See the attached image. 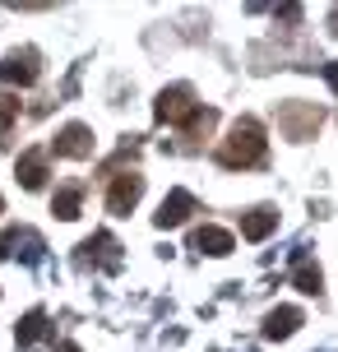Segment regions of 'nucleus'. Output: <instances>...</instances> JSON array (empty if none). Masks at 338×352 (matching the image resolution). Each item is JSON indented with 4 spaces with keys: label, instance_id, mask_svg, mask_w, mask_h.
<instances>
[{
    "label": "nucleus",
    "instance_id": "nucleus-1",
    "mask_svg": "<svg viewBox=\"0 0 338 352\" xmlns=\"http://www.w3.org/2000/svg\"><path fill=\"white\" fill-rule=\"evenodd\" d=\"M269 158V140H264V125L255 116H241V121L227 125V135L218 140L214 162L227 167V172H246V167H264Z\"/></svg>",
    "mask_w": 338,
    "mask_h": 352
},
{
    "label": "nucleus",
    "instance_id": "nucleus-2",
    "mask_svg": "<svg viewBox=\"0 0 338 352\" xmlns=\"http://www.w3.org/2000/svg\"><path fill=\"white\" fill-rule=\"evenodd\" d=\"M273 125L283 130V140H297V144H302V140H311V135L324 125V111L315 102H297V98H292V102H278V107H273Z\"/></svg>",
    "mask_w": 338,
    "mask_h": 352
},
{
    "label": "nucleus",
    "instance_id": "nucleus-3",
    "mask_svg": "<svg viewBox=\"0 0 338 352\" xmlns=\"http://www.w3.org/2000/svg\"><path fill=\"white\" fill-rule=\"evenodd\" d=\"M102 181H107V195H102L107 213H130L144 199V172H139V167H130V172H111V176H102Z\"/></svg>",
    "mask_w": 338,
    "mask_h": 352
},
{
    "label": "nucleus",
    "instance_id": "nucleus-4",
    "mask_svg": "<svg viewBox=\"0 0 338 352\" xmlns=\"http://www.w3.org/2000/svg\"><path fill=\"white\" fill-rule=\"evenodd\" d=\"M199 111V102H195V88L190 84H172V88H162L158 93V102H153V116H158L162 125H185L190 116Z\"/></svg>",
    "mask_w": 338,
    "mask_h": 352
},
{
    "label": "nucleus",
    "instance_id": "nucleus-5",
    "mask_svg": "<svg viewBox=\"0 0 338 352\" xmlns=\"http://www.w3.org/2000/svg\"><path fill=\"white\" fill-rule=\"evenodd\" d=\"M52 153H56V158H74V162L93 158V130H89V125H79V121H70L52 140Z\"/></svg>",
    "mask_w": 338,
    "mask_h": 352
},
{
    "label": "nucleus",
    "instance_id": "nucleus-6",
    "mask_svg": "<svg viewBox=\"0 0 338 352\" xmlns=\"http://www.w3.org/2000/svg\"><path fill=\"white\" fill-rule=\"evenodd\" d=\"M42 250H47V241L37 236L33 228H10L5 232V241H0V255H10V260H42Z\"/></svg>",
    "mask_w": 338,
    "mask_h": 352
},
{
    "label": "nucleus",
    "instance_id": "nucleus-7",
    "mask_svg": "<svg viewBox=\"0 0 338 352\" xmlns=\"http://www.w3.org/2000/svg\"><path fill=\"white\" fill-rule=\"evenodd\" d=\"M79 264H84V269H93V264H102V269H116V264H121V246H116V236H107V232L89 236V241L79 246Z\"/></svg>",
    "mask_w": 338,
    "mask_h": 352
},
{
    "label": "nucleus",
    "instance_id": "nucleus-8",
    "mask_svg": "<svg viewBox=\"0 0 338 352\" xmlns=\"http://www.w3.org/2000/svg\"><path fill=\"white\" fill-rule=\"evenodd\" d=\"M190 213H195V195H190V190H172L167 199H162V209L153 213V223L167 232V228H181Z\"/></svg>",
    "mask_w": 338,
    "mask_h": 352
},
{
    "label": "nucleus",
    "instance_id": "nucleus-9",
    "mask_svg": "<svg viewBox=\"0 0 338 352\" xmlns=\"http://www.w3.org/2000/svg\"><path fill=\"white\" fill-rule=\"evenodd\" d=\"M273 228H278V209H269V204L241 213V236H246V241H264Z\"/></svg>",
    "mask_w": 338,
    "mask_h": 352
},
{
    "label": "nucleus",
    "instance_id": "nucleus-10",
    "mask_svg": "<svg viewBox=\"0 0 338 352\" xmlns=\"http://www.w3.org/2000/svg\"><path fill=\"white\" fill-rule=\"evenodd\" d=\"M302 311L297 306H278V311H269L264 316V338H292L297 329H302Z\"/></svg>",
    "mask_w": 338,
    "mask_h": 352
},
{
    "label": "nucleus",
    "instance_id": "nucleus-11",
    "mask_svg": "<svg viewBox=\"0 0 338 352\" xmlns=\"http://www.w3.org/2000/svg\"><path fill=\"white\" fill-rule=\"evenodd\" d=\"M19 181H23V190H42L47 186V148H28L19 158Z\"/></svg>",
    "mask_w": 338,
    "mask_h": 352
},
{
    "label": "nucleus",
    "instance_id": "nucleus-12",
    "mask_svg": "<svg viewBox=\"0 0 338 352\" xmlns=\"http://www.w3.org/2000/svg\"><path fill=\"white\" fill-rule=\"evenodd\" d=\"M0 79H10V84H33L37 79V52L5 56V60H0Z\"/></svg>",
    "mask_w": 338,
    "mask_h": 352
},
{
    "label": "nucleus",
    "instance_id": "nucleus-13",
    "mask_svg": "<svg viewBox=\"0 0 338 352\" xmlns=\"http://www.w3.org/2000/svg\"><path fill=\"white\" fill-rule=\"evenodd\" d=\"M232 232L218 228V223H204V228L195 232V250H204V255H232Z\"/></svg>",
    "mask_w": 338,
    "mask_h": 352
},
{
    "label": "nucleus",
    "instance_id": "nucleus-14",
    "mask_svg": "<svg viewBox=\"0 0 338 352\" xmlns=\"http://www.w3.org/2000/svg\"><path fill=\"white\" fill-rule=\"evenodd\" d=\"M214 125H218V111H214V107H199L195 116L181 125V140H185V148H195L199 140H209V130H214Z\"/></svg>",
    "mask_w": 338,
    "mask_h": 352
},
{
    "label": "nucleus",
    "instance_id": "nucleus-15",
    "mask_svg": "<svg viewBox=\"0 0 338 352\" xmlns=\"http://www.w3.org/2000/svg\"><path fill=\"white\" fill-rule=\"evenodd\" d=\"M79 204H84V186H60V190L52 195V209H56V218H79Z\"/></svg>",
    "mask_w": 338,
    "mask_h": 352
},
{
    "label": "nucleus",
    "instance_id": "nucleus-16",
    "mask_svg": "<svg viewBox=\"0 0 338 352\" xmlns=\"http://www.w3.org/2000/svg\"><path fill=\"white\" fill-rule=\"evenodd\" d=\"M19 111H23V102H19V93H10V88H0V148L10 144V130H14Z\"/></svg>",
    "mask_w": 338,
    "mask_h": 352
},
{
    "label": "nucleus",
    "instance_id": "nucleus-17",
    "mask_svg": "<svg viewBox=\"0 0 338 352\" xmlns=\"http://www.w3.org/2000/svg\"><path fill=\"white\" fill-rule=\"evenodd\" d=\"M292 283H297L302 292H311V297H320V287H324V274H320V264H311V260H297V269H292Z\"/></svg>",
    "mask_w": 338,
    "mask_h": 352
},
{
    "label": "nucleus",
    "instance_id": "nucleus-18",
    "mask_svg": "<svg viewBox=\"0 0 338 352\" xmlns=\"http://www.w3.org/2000/svg\"><path fill=\"white\" fill-rule=\"evenodd\" d=\"M52 329H47V316L42 311H28L23 316V324H19V348H33L37 338H47Z\"/></svg>",
    "mask_w": 338,
    "mask_h": 352
},
{
    "label": "nucleus",
    "instance_id": "nucleus-19",
    "mask_svg": "<svg viewBox=\"0 0 338 352\" xmlns=\"http://www.w3.org/2000/svg\"><path fill=\"white\" fill-rule=\"evenodd\" d=\"M324 74H329V84L338 88V60H334V65H329V70H324Z\"/></svg>",
    "mask_w": 338,
    "mask_h": 352
},
{
    "label": "nucleus",
    "instance_id": "nucleus-20",
    "mask_svg": "<svg viewBox=\"0 0 338 352\" xmlns=\"http://www.w3.org/2000/svg\"><path fill=\"white\" fill-rule=\"evenodd\" d=\"M60 352H79V343H60Z\"/></svg>",
    "mask_w": 338,
    "mask_h": 352
},
{
    "label": "nucleus",
    "instance_id": "nucleus-21",
    "mask_svg": "<svg viewBox=\"0 0 338 352\" xmlns=\"http://www.w3.org/2000/svg\"><path fill=\"white\" fill-rule=\"evenodd\" d=\"M334 33H338V10H334Z\"/></svg>",
    "mask_w": 338,
    "mask_h": 352
},
{
    "label": "nucleus",
    "instance_id": "nucleus-22",
    "mask_svg": "<svg viewBox=\"0 0 338 352\" xmlns=\"http://www.w3.org/2000/svg\"><path fill=\"white\" fill-rule=\"evenodd\" d=\"M0 213H5V199H0Z\"/></svg>",
    "mask_w": 338,
    "mask_h": 352
}]
</instances>
